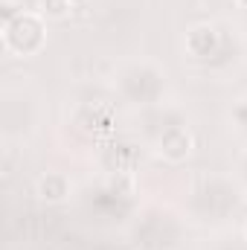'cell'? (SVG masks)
Wrapping results in <instances>:
<instances>
[{
	"label": "cell",
	"instance_id": "7",
	"mask_svg": "<svg viewBox=\"0 0 247 250\" xmlns=\"http://www.w3.org/2000/svg\"><path fill=\"white\" fill-rule=\"evenodd\" d=\"M236 3H239V6H242V9H247V0H236Z\"/></svg>",
	"mask_w": 247,
	"mask_h": 250
},
{
	"label": "cell",
	"instance_id": "6",
	"mask_svg": "<svg viewBox=\"0 0 247 250\" xmlns=\"http://www.w3.org/2000/svg\"><path fill=\"white\" fill-rule=\"evenodd\" d=\"M70 6H82V3H87V0H67Z\"/></svg>",
	"mask_w": 247,
	"mask_h": 250
},
{
	"label": "cell",
	"instance_id": "4",
	"mask_svg": "<svg viewBox=\"0 0 247 250\" xmlns=\"http://www.w3.org/2000/svg\"><path fill=\"white\" fill-rule=\"evenodd\" d=\"M35 192H38V198L47 201V204H62V201L70 198V181H67L64 175H59V172H47V175L38 178Z\"/></svg>",
	"mask_w": 247,
	"mask_h": 250
},
{
	"label": "cell",
	"instance_id": "5",
	"mask_svg": "<svg viewBox=\"0 0 247 250\" xmlns=\"http://www.w3.org/2000/svg\"><path fill=\"white\" fill-rule=\"evenodd\" d=\"M70 9H73V6H70L67 0H41V15H44V18H53V21L67 18Z\"/></svg>",
	"mask_w": 247,
	"mask_h": 250
},
{
	"label": "cell",
	"instance_id": "2",
	"mask_svg": "<svg viewBox=\"0 0 247 250\" xmlns=\"http://www.w3.org/2000/svg\"><path fill=\"white\" fill-rule=\"evenodd\" d=\"M192 146H195V140H192V134L186 131L184 125H172V128H166V131L160 134L157 151H160L166 160L181 163V160H186V157H189Z\"/></svg>",
	"mask_w": 247,
	"mask_h": 250
},
{
	"label": "cell",
	"instance_id": "1",
	"mask_svg": "<svg viewBox=\"0 0 247 250\" xmlns=\"http://www.w3.org/2000/svg\"><path fill=\"white\" fill-rule=\"evenodd\" d=\"M44 15L21 12L15 21L3 23V47L15 56H32L44 47Z\"/></svg>",
	"mask_w": 247,
	"mask_h": 250
},
{
	"label": "cell",
	"instance_id": "3",
	"mask_svg": "<svg viewBox=\"0 0 247 250\" xmlns=\"http://www.w3.org/2000/svg\"><path fill=\"white\" fill-rule=\"evenodd\" d=\"M218 47V32L212 23H195L186 29V53L195 59H206L212 56Z\"/></svg>",
	"mask_w": 247,
	"mask_h": 250
}]
</instances>
